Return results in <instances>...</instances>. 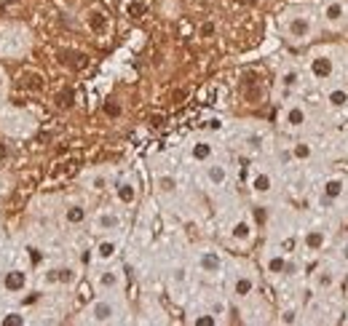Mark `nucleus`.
I'll use <instances>...</instances> for the list:
<instances>
[{
	"label": "nucleus",
	"mask_w": 348,
	"mask_h": 326,
	"mask_svg": "<svg viewBox=\"0 0 348 326\" xmlns=\"http://www.w3.org/2000/svg\"><path fill=\"white\" fill-rule=\"evenodd\" d=\"M279 30L284 35L287 43L292 45H308L311 40H316L322 35V19H319V11L308 6H297V8H289L279 16Z\"/></svg>",
	"instance_id": "f257e3e1"
},
{
	"label": "nucleus",
	"mask_w": 348,
	"mask_h": 326,
	"mask_svg": "<svg viewBox=\"0 0 348 326\" xmlns=\"http://www.w3.org/2000/svg\"><path fill=\"white\" fill-rule=\"evenodd\" d=\"M340 57H343V49H337V45H319L316 51L305 57V64H303L305 78L319 88H324L332 80H340L343 70L348 67V62Z\"/></svg>",
	"instance_id": "f03ea898"
},
{
	"label": "nucleus",
	"mask_w": 348,
	"mask_h": 326,
	"mask_svg": "<svg viewBox=\"0 0 348 326\" xmlns=\"http://www.w3.org/2000/svg\"><path fill=\"white\" fill-rule=\"evenodd\" d=\"M83 323L94 326H110V323H124L126 321V305L118 300V294H99L97 300L86 305V310L81 313Z\"/></svg>",
	"instance_id": "7ed1b4c3"
},
{
	"label": "nucleus",
	"mask_w": 348,
	"mask_h": 326,
	"mask_svg": "<svg viewBox=\"0 0 348 326\" xmlns=\"http://www.w3.org/2000/svg\"><path fill=\"white\" fill-rule=\"evenodd\" d=\"M343 278H345V267L337 262L335 257H330V259H322V262H316L311 267L308 286H311V292L316 297H332L337 292V286L343 284Z\"/></svg>",
	"instance_id": "20e7f679"
},
{
	"label": "nucleus",
	"mask_w": 348,
	"mask_h": 326,
	"mask_svg": "<svg viewBox=\"0 0 348 326\" xmlns=\"http://www.w3.org/2000/svg\"><path fill=\"white\" fill-rule=\"evenodd\" d=\"M279 126H281V131H287V134H303L311 128V110H308L305 102H300V99H287V105L281 107V113H279Z\"/></svg>",
	"instance_id": "39448f33"
},
{
	"label": "nucleus",
	"mask_w": 348,
	"mask_h": 326,
	"mask_svg": "<svg viewBox=\"0 0 348 326\" xmlns=\"http://www.w3.org/2000/svg\"><path fill=\"white\" fill-rule=\"evenodd\" d=\"M228 294L236 302H247L257 294V273L252 267H239L228 281Z\"/></svg>",
	"instance_id": "423d86ee"
},
{
	"label": "nucleus",
	"mask_w": 348,
	"mask_h": 326,
	"mask_svg": "<svg viewBox=\"0 0 348 326\" xmlns=\"http://www.w3.org/2000/svg\"><path fill=\"white\" fill-rule=\"evenodd\" d=\"M322 27L330 32H343L348 27V0H324L319 8Z\"/></svg>",
	"instance_id": "0eeeda50"
},
{
	"label": "nucleus",
	"mask_w": 348,
	"mask_h": 326,
	"mask_svg": "<svg viewBox=\"0 0 348 326\" xmlns=\"http://www.w3.org/2000/svg\"><path fill=\"white\" fill-rule=\"evenodd\" d=\"M295 267H297V262L284 249H268L262 254V270H265L268 278H289Z\"/></svg>",
	"instance_id": "6e6552de"
},
{
	"label": "nucleus",
	"mask_w": 348,
	"mask_h": 326,
	"mask_svg": "<svg viewBox=\"0 0 348 326\" xmlns=\"http://www.w3.org/2000/svg\"><path fill=\"white\" fill-rule=\"evenodd\" d=\"M124 286H126L124 270L115 267L112 262L102 265L97 270V275H94V289H97L99 294H118V292H124Z\"/></svg>",
	"instance_id": "1a4fd4ad"
},
{
	"label": "nucleus",
	"mask_w": 348,
	"mask_h": 326,
	"mask_svg": "<svg viewBox=\"0 0 348 326\" xmlns=\"http://www.w3.org/2000/svg\"><path fill=\"white\" fill-rule=\"evenodd\" d=\"M330 246V230L324 225H308L300 232V249L308 257H322Z\"/></svg>",
	"instance_id": "9d476101"
},
{
	"label": "nucleus",
	"mask_w": 348,
	"mask_h": 326,
	"mask_svg": "<svg viewBox=\"0 0 348 326\" xmlns=\"http://www.w3.org/2000/svg\"><path fill=\"white\" fill-rule=\"evenodd\" d=\"M196 267L206 278H222L225 275V257L220 254V249L204 246L196 251Z\"/></svg>",
	"instance_id": "9b49d317"
},
{
	"label": "nucleus",
	"mask_w": 348,
	"mask_h": 326,
	"mask_svg": "<svg viewBox=\"0 0 348 326\" xmlns=\"http://www.w3.org/2000/svg\"><path fill=\"white\" fill-rule=\"evenodd\" d=\"M322 99H324V107L330 110L332 115L343 118L348 115V86L343 80H332L322 88Z\"/></svg>",
	"instance_id": "f8f14e48"
},
{
	"label": "nucleus",
	"mask_w": 348,
	"mask_h": 326,
	"mask_svg": "<svg viewBox=\"0 0 348 326\" xmlns=\"http://www.w3.org/2000/svg\"><path fill=\"white\" fill-rule=\"evenodd\" d=\"M305 70L300 67V64H284V67L279 70V91H281V97H287V99H292L300 88H303V83H305Z\"/></svg>",
	"instance_id": "ddd939ff"
},
{
	"label": "nucleus",
	"mask_w": 348,
	"mask_h": 326,
	"mask_svg": "<svg viewBox=\"0 0 348 326\" xmlns=\"http://www.w3.org/2000/svg\"><path fill=\"white\" fill-rule=\"evenodd\" d=\"M91 230L97 236H115L118 230H124V214L118 209H99L91 219Z\"/></svg>",
	"instance_id": "4468645a"
},
{
	"label": "nucleus",
	"mask_w": 348,
	"mask_h": 326,
	"mask_svg": "<svg viewBox=\"0 0 348 326\" xmlns=\"http://www.w3.org/2000/svg\"><path fill=\"white\" fill-rule=\"evenodd\" d=\"M255 236H257V225H255V219H249V217L233 219L230 227H228V238H230V244H236V246H249L252 241H255Z\"/></svg>",
	"instance_id": "2eb2a0df"
},
{
	"label": "nucleus",
	"mask_w": 348,
	"mask_h": 326,
	"mask_svg": "<svg viewBox=\"0 0 348 326\" xmlns=\"http://www.w3.org/2000/svg\"><path fill=\"white\" fill-rule=\"evenodd\" d=\"M249 193L255 198H270L276 193V179L268 169H252L249 171Z\"/></svg>",
	"instance_id": "dca6fc26"
},
{
	"label": "nucleus",
	"mask_w": 348,
	"mask_h": 326,
	"mask_svg": "<svg viewBox=\"0 0 348 326\" xmlns=\"http://www.w3.org/2000/svg\"><path fill=\"white\" fill-rule=\"evenodd\" d=\"M204 182L214 190H222L230 182V166L220 158H212L209 163H204Z\"/></svg>",
	"instance_id": "f3484780"
},
{
	"label": "nucleus",
	"mask_w": 348,
	"mask_h": 326,
	"mask_svg": "<svg viewBox=\"0 0 348 326\" xmlns=\"http://www.w3.org/2000/svg\"><path fill=\"white\" fill-rule=\"evenodd\" d=\"M112 195H115V203L118 206H134L137 198H139V188L131 176H121V179L112 182Z\"/></svg>",
	"instance_id": "a211bd4d"
},
{
	"label": "nucleus",
	"mask_w": 348,
	"mask_h": 326,
	"mask_svg": "<svg viewBox=\"0 0 348 326\" xmlns=\"http://www.w3.org/2000/svg\"><path fill=\"white\" fill-rule=\"evenodd\" d=\"M118 251H121V244H118L115 236H102L97 241V246H94V262H97V265L115 262Z\"/></svg>",
	"instance_id": "6ab92c4d"
},
{
	"label": "nucleus",
	"mask_w": 348,
	"mask_h": 326,
	"mask_svg": "<svg viewBox=\"0 0 348 326\" xmlns=\"http://www.w3.org/2000/svg\"><path fill=\"white\" fill-rule=\"evenodd\" d=\"M345 193H348V182L340 174H330L322 182V198L330 201V203H337L340 198H345Z\"/></svg>",
	"instance_id": "aec40b11"
},
{
	"label": "nucleus",
	"mask_w": 348,
	"mask_h": 326,
	"mask_svg": "<svg viewBox=\"0 0 348 326\" xmlns=\"http://www.w3.org/2000/svg\"><path fill=\"white\" fill-rule=\"evenodd\" d=\"M43 281L51 284V286H72L78 281V267L75 265H56L43 275Z\"/></svg>",
	"instance_id": "412c9836"
},
{
	"label": "nucleus",
	"mask_w": 348,
	"mask_h": 326,
	"mask_svg": "<svg viewBox=\"0 0 348 326\" xmlns=\"http://www.w3.org/2000/svg\"><path fill=\"white\" fill-rule=\"evenodd\" d=\"M187 158H190L193 163H209L212 158H217V147H214L212 139H196V142L190 145V153H187Z\"/></svg>",
	"instance_id": "4be33fe9"
},
{
	"label": "nucleus",
	"mask_w": 348,
	"mask_h": 326,
	"mask_svg": "<svg viewBox=\"0 0 348 326\" xmlns=\"http://www.w3.org/2000/svg\"><path fill=\"white\" fill-rule=\"evenodd\" d=\"M3 286H6V292H8V294H19V292H24V289H27V270H22V267L8 270L6 278H3Z\"/></svg>",
	"instance_id": "5701e85b"
},
{
	"label": "nucleus",
	"mask_w": 348,
	"mask_h": 326,
	"mask_svg": "<svg viewBox=\"0 0 348 326\" xmlns=\"http://www.w3.org/2000/svg\"><path fill=\"white\" fill-rule=\"evenodd\" d=\"M89 219V209L83 206V203H70L67 209H64V222H67L70 227H78V225H83V222Z\"/></svg>",
	"instance_id": "b1692460"
},
{
	"label": "nucleus",
	"mask_w": 348,
	"mask_h": 326,
	"mask_svg": "<svg viewBox=\"0 0 348 326\" xmlns=\"http://www.w3.org/2000/svg\"><path fill=\"white\" fill-rule=\"evenodd\" d=\"M89 190L94 193H105V190H112V176L107 171H94L89 176Z\"/></svg>",
	"instance_id": "393cba45"
},
{
	"label": "nucleus",
	"mask_w": 348,
	"mask_h": 326,
	"mask_svg": "<svg viewBox=\"0 0 348 326\" xmlns=\"http://www.w3.org/2000/svg\"><path fill=\"white\" fill-rule=\"evenodd\" d=\"M156 188H158V193H161V195H174L177 190H180V182H177L174 174H158Z\"/></svg>",
	"instance_id": "a878e982"
},
{
	"label": "nucleus",
	"mask_w": 348,
	"mask_h": 326,
	"mask_svg": "<svg viewBox=\"0 0 348 326\" xmlns=\"http://www.w3.org/2000/svg\"><path fill=\"white\" fill-rule=\"evenodd\" d=\"M300 321H303V310H300V305H287V307H281L279 323L292 326V323H300Z\"/></svg>",
	"instance_id": "bb28decb"
},
{
	"label": "nucleus",
	"mask_w": 348,
	"mask_h": 326,
	"mask_svg": "<svg viewBox=\"0 0 348 326\" xmlns=\"http://www.w3.org/2000/svg\"><path fill=\"white\" fill-rule=\"evenodd\" d=\"M289 155H292V161H311L314 147H311V142H295L289 147Z\"/></svg>",
	"instance_id": "cd10ccee"
},
{
	"label": "nucleus",
	"mask_w": 348,
	"mask_h": 326,
	"mask_svg": "<svg viewBox=\"0 0 348 326\" xmlns=\"http://www.w3.org/2000/svg\"><path fill=\"white\" fill-rule=\"evenodd\" d=\"M190 323H193V326H217L220 318H217V315H212L209 310H201V313L190 315Z\"/></svg>",
	"instance_id": "c85d7f7f"
},
{
	"label": "nucleus",
	"mask_w": 348,
	"mask_h": 326,
	"mask_svg": "<svg viewBox=\"0 0 348 326\" xmlns=\"http://www.w3.org/2000/svg\"><path fill=\"white\" fill-rule=\"evenodd\" d=\"M206 310L222 321V315H228V300H225V297H214V300L206 305Z\"/></svg>",
	"instance_id": "c756f323"
},
{
	"label": "nucleus",
	"mask_w": 348,
	"mask_h": 326,
	"mask_svg": "<svg viewBox=\"0 0 348 326\" xmlns=\"http://www.w3.org/2000/svg\"><path fill=\"white\" fill-rule=\"evenodd\" d=\"M169 278H172V286H174V289H177V286L182 289V286L187 284V267H185V265H174V267H172V275H169Z\"/></svg>",
	"instance_id": "7c9ffc66"
},
{
	"label": "nucleus",
	"mask_w": 348,
	"mask_h": 326,
	"mask_svg": "<svg viewBox=\"0 0 348 326\" xmlns=\"http://www.w3.org/2000/svg\"><path fill=\"white\" fill-rule=\"evenodd\" d=\"M335 259H337V262H340L345 270H348V238H343L340 241V244H337L335 246V254H332Z\"/></svg>",
	"instance_id": "2f4dec72"
},
{
	"label": "nucleus",
	"mask_w": 348,
	"mask_h": 326,
	"mask_svg": "<svg viewBox=\"0 0 348 326\" xmlns=\"http://www.w3.org/2000/svg\"><path fill=\"white\" fill-rule=\"evenodd\" d=\"M0 323H3V326H24V323H27V318H24L22 313L11 310V313H6L3 318H0Z\"/></svg>",
	"instance_id": "473e14b6"
},
{
	"label": "nucleus",
	"mask_w": 348,
	"mask_h": 326,
	"mask_svg": "<svg viewBox=\"0 0 348 326\" xmlns=\"http://www.w3.org/2000/svg\"><path fill=\"white\" fill-rule=\"evenodd\" d=\"M89 24H91V27H97V30H102V27H105V19H102V14H91Z\"/></svg>",
	"instance_id": "72a5a7b5"
},
{
	"label": "nucleus",
	"mask_w": 348,
	"mask_h": 326,
	"mask_svg": "<svg viewBox=\"0 0 348 326\" xmlns=\"http://www.w3.org/2000/svg\"><path fill=\"white\" fill-rule=\"evenodd\" d=\"M27 251H30V257H32V262H41V251H37L35 246H32V249H27Z\"/></svg>",
	"instance_id": "f704fd0d"
},
{
	"label": "nucleus",
	"mask_w": 348,
	"mask_h": 326,
	"mask_svg": "<svg viewBox=\"0 0 348 326\" xmlns=\"http://www.w3.org/2000/svg\"><path fill=\"white\" fill-rule=\"evenodd\" d=\"M3 86H6V75L0 72V91H3Z\"/></svg>",
	"instance_id": "c9c22d12"
},
{
	"label": "nucleus",
	"mask_w": 348,
	"mask_h": 326,
	"mask_svg": "<svg viewBox=\"0 0 348 326\" xmlns=\"http://www.w3.org/2000/svg\"><path fill=\"white\" fill-rule=\"evenodd\" d=\"M345 302H348V286H345Z\"/></svg>",
	"instance_id": "e433bc0d"
}]
</instances>
